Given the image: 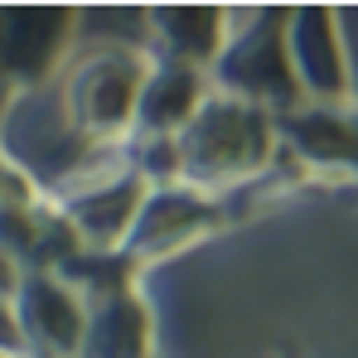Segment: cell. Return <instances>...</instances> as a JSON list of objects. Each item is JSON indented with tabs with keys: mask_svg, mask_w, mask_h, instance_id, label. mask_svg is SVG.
<instances>
[{
	"mask_svg": "<svg viewBox=\"0 0 358 358\" xmlns=\"http://www.w3.org/2000/svg\"><path fill=\"white\" fill-rule=\"evenodd\" d=\"M0 354L24 358V339H20V324H15V310L0 305Z\"/></svg>",
	"mask_w": 358,
	"mask_h": 358,
	"instance_id": "obj_13",
	"label": "cell"
},
{
	"mask_svg": "<svg viewBox=\"0 0 358 358\" xmlns=\"http://www.w3.org/2000/svg\"><path fill=\"white\" fill-rule=\"evenodd\" d=\"M0 358H15V354H0Z\"/></svg>",
	"mask_w": 358,
	"mask_h": 358,
	"instance_id": "obj_15",
	"label": "cell"
},
{
	"mask_svg": "<svg viewBox=\"0 0 358 358\" xmlns=\"http://www.w3.org/2000/svg\"><path fill=\"white\" fill-rule=\"evenodd\" d=\"M73 29H78V10L63 5H0V121L5 112L49 87L59 78V68L73 54Z\"/></svg>",
	"mask_w": 358,
	"mask_h": 358,
	"instance_id": "obj_4",
	"label": "cell"
},
{
	"mask_svg": "<svg viewBox=\"0 0 358 358\" xmlns=\"http://www.w3.org/2000/svg\"><path fill=\"white\" fill-rule=\"evenodd\" d=\"M233 223H238V203L233 199H208V194L184 189V184H155L150 199L141 203V218H136V228H131L121 252L145 276L150 266H160V262H170L179 252L199 247V242L218 238Z\"/></svg>",
	"mask_w": 358,
	"mask_h": 358,
	"instance_id": "obj_6",
	"label": "cell"
},
{
	"mask_svg": "<svg viewBox=\"0 0 358 358\" xmlns=\"http://www.w3.org/2000/svg\"><path fill=\"white\" fill-rule=\"evenodd\" d=\"M24 358H78L87 329V300L78 296L59 271H24L10 300Z\"/></svg>",
	"mask_w": 358,
	"mask_h": 358,
	"instance_id": "obj_8",
	"label": "cell"
},
{
	"mask_svg": "<svg viewBox=\"0 0 358 358\" xmlns=\"http://www.w3.org/2000/svg\"><path fill=\"white\" fill-rule=\"evenodd\" d=\"M271 358H305V354H300V349H276Z\"/></svg>",
	"mask_w": 358,
	"mask_h": 358,
	"instance_id": "obj_14",
	"label": "cell"
},
{
	"mask_svg": "<svg viewBox=\"0 0 358 358\" xmlns=\"http://www.w3.org/2000/svg\"><path fill=\"white\" fill-rule=\"evenodd\" d=\"M286 20H291L286 5H271V10H257V15L238 20L223 59L208 73L213 92L252 102L271 117H286V112L305 107L300 83L291 73V54H286Z\"/></svg>",
	"mask_w": 358,
	"mask_h": 358,
	"instance_id": "obj_2",
	"label": "cell"
},
{
	"mask_svg": "<svg viewBox=\"0 0 358 358\" xmlns=\"http://www.w3.org/2000/svg\"><path fill=\"white\" fill-rule=\"evenodd\" d=\"M281 131V170L291 184H320V189H358V102L344 107H315L305 102L296 112L276 117Z\"/></svg>",
	"mask_w": 358,
	"mask_h": 358,
	"instance_id": "obj_5",
	"label": "cell"
},
{
	"mask_svg": "<svg viewBox=\"0 0 358 358\" xmlns=\"http://www.w3.org/2000/svg\"><path fill=\"white\" fill-rule=\"evenodd\" d=\"M78 358H155V310L141 286L87 300V329Z\"/></svg>",
	"mask_w": 358,
	"mask_h": 358,
	"instance_id": "obj_11",
	"label": "cell"
},
{
	"mask_svg": "<svg viewBox=\"0 0 358 358\" xmlns=\"http://www.w3.org/2000/svg\"><path fill=\"white\" fill-rule=\"evenodd\" d=\"M286 54L291 73L300 83V97L315 107H344L358 102L354 87V59L344 44V24L324 5H300L286 20Z\"/></svg>",
	"mask_w": 358,
	"mask_h": 358,
	"instance_id": "obj_7",
	"label": "cell"
},
{
	"mask_svg": "<svg viewBox=\"0 0 358 358\" xmlns=\"http://www.w3.org/2000/svg\"><path fill=\"white\" fill-rule=\"evenodd\" d=\"M233 24H238L233 10H218V5H155L145 10V34L155 44L150 59L213 73V63L223 59L233 39Z\"/></svg>",
	"mask_w": 358,
	"mask_h": 358,
	"instance_id": "obj_10",
	"label": "cell"
},
{
	"mask_svg": "<svg viewBox=\"0 0 358 358\" xmlns=\"http://www.w3.org/2000/svg\"><path fill=\"white\" fill-rule=\"evenodd\" d=\"M276 160H281L276 117L228 92H213L199 107V117L170 141V184L199 189L208 199H238L262 179H271Z\"/></svg>",
	"mask_w": 358,
	"mask_h": 358,
	"instance_id": "obj_1",
	"label": "cell"
},
{
	"mask_svg": "<svg viewBox=\"0 0 358 358\" xmlns=\"http://www.w3.org/2000/svg\"><path fill=\"white\" fill-rule=\"evenodd\" d=\"M20 281H24V266L0 247V305H10L15 300V291H20Z\"/></svg>",
	"mask_w": 358,
	"mask_h": 358,
	"instance_id": "obj_12",
	"label": "cell"
},
{
	"mask_svg": "<svg viewBox=\"0 0 358 358\" xmlns=\"http://www.w3.org/2000/svg\"><path fill=\"white\" fill-rule=\"evenodd\" d=\"M208 97H213V78L203 68L150 59L141 102H136V131H131L126 145H170L179 131L199 117V107Z\"/></svg>",
	"mask_w": 358,
	"mask_h": 358,
	"instance_id": "obj_9",
	"label": "cell"
},
{
	"mask_svg": "<svg viewBox=\"0 0 358 358\" xmlns=\"http://www.w3.org/2000/svg\"><path fill=\"white\" fill-rule=\"evenodd\" d=\"M150 189L155 184L145 179V170L126 150H112L92 170L68 179L49 199H54L63 223L73 228V238L87 252H121L131 228H136V218H141V203L150 199Z\"/></svg>",
	"mask_w": 358,
	"mask_h": 358,
	"instance_id": "obj_3",
	"label": "cell"
}]
</instances>
